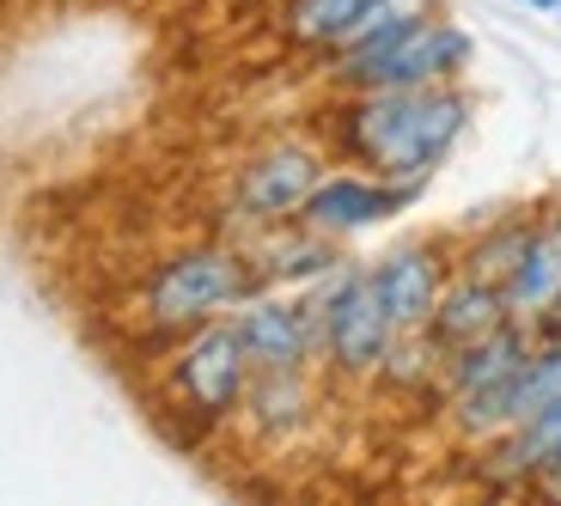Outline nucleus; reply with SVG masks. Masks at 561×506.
<instances>
[{
  "label": "nucleus",
  "instance_id": "nucleus-20",
  "mask_svg": "<svg viewBox=\"0 0 561 506\" xmlns=\"http://www.w3.org/2000/svg\"><path fill=\"white\" fill-rule=\"evenodd\" d=\"M543 494H556V501H561V470H556V476L543 482Z\"/></svg>",
  "mask_w": 561,
  "mask_h": 506
},
{
  "label": "nucleus",
  "instance_id": "nucleus-6",
  "mask_svg": "<svg viewBox=\"0 0 561 506\" xmlns=\"http://www.w3.org/2000/svg\"><path fill=\"white\" fill-rule=\"evenodd\" d=\"M165 384L196 422H226L244 403V384H251V360H244V342L232 330V318H214V324L190 330L183 348L171 354Z\"/></svg>",
  "mask_w": 561,
  "mask_h": 506
},
{
  "label": "nucleus",
  "instance_id": "nucleus-3",
  "mask_svg": "<svg viewBox=\"0 0 561 506\" xmlns=\"http://www.w3.org/2000/svg\"><path fill=\"white\" fill-rule=\"evenodd\" d=\"M531 330L506 324L470 348L446 354V409L463 439H494L513 427V384L531 360Z\"/></svg>",
  "mask_w": 561,
  "mask_h": 506
},
{
  "label": "nucleus",
  "instance_id": "nucleus-15",
  "mask_svg": "<svg viewBox=\"0 0 561 506\" xmlns=\"http://www.w3.org/2000/svg\"><path fill=\"white\" fill-rule=\"evenodd\" d=\"M439 7H446V0H366L330 56H348V49H366V43H385V37H397V31L421 25V19H434Z\"/></svg>",
  "mask_w": 561,
  "mask_h": 506
},
{
  "label": "nucleus",
  "instance_id": "nucleus-16",
  "mask_svg": "<svg viewBox=\"0 0 561 506\" xmlns=\"http://www.w3.org/2000/svg\"><path fill=\"white\" fill-rule=\"evenodd\" d=\"M549 403H561V324H549L531 342V360H525L519 384H513V422H525V415H537Z\"/></svg>",
  "mask_w": 561,
  "mask_h": 506
},
{
  "label": "nucleus",
  "instance_id": "nucleus-9",
  "mask_svg": "<svg viewBox=\"0 0 561 506\" xmlns=\"http://www.w3.org/2000/svg\"><path fill=\"white\" fill-rule=\"evenodd\" d=\"M409 202H415L409 183H385V177L354 165V171H323L318 189H311L306 208H299V220H306L311 232H323V239H348V232H366V226L403 214Z\"/></svg>",
  "mask_w": 561,
  "mask_h": 506
},
{
  "label": "nucleus",
  "instance_id": "nucleus-8",
  "mask_svg": "<svg viewBox=\"0 0 561 506\" xmlns=\"http://www.w3.org/2000/svg\"><path fill=\"white\" fill-rule=\"evenodd\" d=\"M232 330L244 342L251 372H294V366L318 360V311L306 299H280L256 287L251 299L232 306Z\"/></svg>",
  "mask_w": 561,
  "mask_h": 506
},
{
  "label": "nucleus",
  "instance_id": "nucleus-12",
  "mask_svg": "<svg viewBox=\"0 0 561 506\" xmlns=\"http://www.w3.org/2000/svg\"><path fill=\"white\" fill-rule=\"evenodd\" d=\"M513 324V311H506V294L494 281H482V275H446V287H439V306L434 318H427V336H434L439 354H458L470 348V342L494 336V330Z\"/></svg>",
  "mask_w": 561,
  "mask_h": 506
},
{
  "label": "nucleus",
  "instance_id": "nucleus-1",
  "mask_svg": "<svg viewBox=\"0 0 561 506\" xmlns=\"http://www.w3.org/2000/svg\"><path fill=\"white\" fill-rule=\"evenodd\" d=\"M463 123L470 99L458 85H360L336 111V147L348 165L421 189L458 147Z\"/></svg>",
  "mask_w": 561,
  "mask_h": 506
},
{
  "label": "nucleus",
  "instance_id": "nucleus-10",
  "mask_svg": "<svg viewBox=\"0 0 561 506\" xmlns=\"http://www.w3.org/2000/svg\"><path fill=\"white\" fill-rule=\"evenodd\" d=\"M513 324H525L531 336H543L549 324H561V208L531 220L525 256L513 263V275L501 281Z\"/></svg>",
  "mask_w": 561,
  "mask_h": 506
},
{
  "label": "nucleus",
  "instance_id": "nucleus-11",
  "mask_svg": "<svg viewBox=\"0 0 561 506\" xmlns=\"http://www.w3.org/2000/svg\"><path fill=\"white\" fill-rule=\"evenodd\" d=\"M373 287H379L385 311H391L397 336H415V330H427V318H434V306H439L446 263H439L434 244H397L391 256L373 263Z\"/></svg>",
  "mask_w": 561,
  "mask_h": 506
},
{
  "label": "nucleus",
  "instance_id": "nucleus-14",
  "mask_svg": "<svg viewBox=\"0 0 561 506\" xmlns=\"http://www.w3.org/2000/svg\"><path fill=\"white\" fill-rule=\"evenodd\" d=\"M244 415H251L256 434L280 439V434H299L311 415V384H306V366H294V372H251V384H244Z\"/></svg>",
  "mask_w": 561,
  "mask_h": 506
},
{
  "label": "nucleus",
  "instance_id": "nucleus-13",
  "mask_svg": "<svg viewBox=\"0 0 561 506\" xmlns=\"http://www.w3.org/2000/svg\"><path fill=\"white\" fill-rule=\"evenodd\" d=\"M268 239L251 251V268H256V287H287V281H323L330 268L342 263L336 256V239L311 232L306 220H287V226H263Z\"/></svg>",
  "mask_w": 561,
  "mask_h": 506
},
{
  "label": "nucleus",
  "instance_id": "nucleus-5",
  "mask_svg": "<svg viewBox=\"0 0 561 506\" xmlns=\"http://www.w3.org/2000/svg\"><path fill=\"white\" fill-rule=\"evenodd\" d=\"M463 61H470V31L434 13L385 43L336 56V80L348 92H360V85H451L463 73Z\"/></svg>",
  "mask_w": 561,
  "mask_h": 506
},
{
  "label": "nucleus",
  "instance_id": "nucleus-18",
  "mask_svg": "<svg viewBox=\"0 0 561 506\" xmlns=\"http://www.w3.org/2000/svg\"><path fill=\"white\" fill-rule=\"evenodd\" d=\"M525 239H531V220H494L489 232H482L470 251H463V275H482V281L501 287L506 275H513V263L525 256Z\"/></svg>",
  "mask_w": 561,
  "mask_h": 506
},
{
  "label": "nucleus",
  "instance_id": "nucleus-17",
  "mask_svg": "<svg viewBox=\"0 0 561 506\" xmlns=\"http://www.w3.org/2000/svg\"><path fill=\"white\" fill-rule=\"evenodd\" d=\"M366 0H287V13H280V31L299 43V49H336L342 31L354 25Z\"/></svg>",
  "mask_w": 561,
  "mask_h": 506
},
{
  "label": "nucleus",
  "instance_id": "nucleus-19",
  "mask_svg": "<svg viewBox=\"0 0 561 506\" xmlns=\"http://www.w3.org/2000/svg\"><path fill=\"white\" fill-rule=\"evenodd\" d=\"M519 7H531V13H561V0H519Z\"/></svg>",
  "mask_w": 561,
  "mask_h": 506
},
{
  "label": "nucleus",
  "instance_id": "nucleus-2",
  "mask_svg": "<svg viewBox=\"0 0 561 506\" xmlns=\"http://www.w3.org/2000/svg\"><path fill=\"white\" fill-rule=\"evenodd\" d=\"M256 294V268L232 244H190V251L165 256L140 287V318L159 336H190V330L214 324L239 299Z\"/></svg>",
  "mask_w": 561,
  "mask_h": 506
},
{
  "label": "nucleus",
  "instance_id": "nucleus-7",
  "mask_svg": "<svg viewBox=\"0 0 561 506\" xmlns=\"http://www.w3.org/2000/svg\"><path fill=\"white\" fill-rule=\"evenodd\" d=\"M318 177H323L318 147L275 141L256 159H244L239 183H232V208L251 226H287V220H299V208H306V196L318 189Z\"/></svg>",
  "mask_w": 561,
  "mask_h": 506
},
{
  "label": "nucleus",
  "instance_id": "nucleus-4",
  "mask_svg": "<svg viewBox=\"0 0 561 506\" xmlns=\"http://www.w3.org/2000/svg\"><path fill=\"white\" fill-rule=\"evenodd\" d=\"M318 311V360H330L342 379H373L397 342V324L373 287V263H336L323 275V294L311 299Z\"/></svg>",
  "mask_w": 561,
  "mask_h": 506
}]
</instances>
